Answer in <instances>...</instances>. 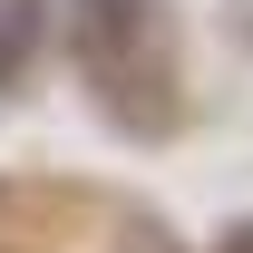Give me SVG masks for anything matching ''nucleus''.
<instances>
[{
  "instance_id": "nucleus-1",
  "label": "nucleus",
  "mask_w": 253,
  "mask_h": 253,
  "mask_svg": "<svg viewBox=\"0 0 253 253\" xmlns=\"http://www.w3.org/2000/svg\"><path fill=\"white\" fill-rule=\"evenodd\" d=\"M136 49H146V0H78V59L97 78H117Z\"/></svg>"
},
{
  "instance_id": "nucleus-3",
  "label": "nucleus",
  "mask_w": 253,
  "mask_h": 253,
  "mask_svg": "<svg viewBox=\"0 0 253 253\" xmlns=\"http://www.w3.org/2000/svg\"><path fill=\"white\" fill-rule=\"evenodd\" d=\"M214 253H253V224H234V234H224V244Z\"/></svg>"
},
{
  "instance_id": "nucleus-2",
  "label": "nucleus",
  "mask_w": 253,
  "mask_h": 253,
  "mask_svg": "<svg viewBox=\"0 0 253 253\" xmlns=\"http://www.w3.org/2000/svg\"><path fill=\"white\" fill-rule=\"evenodd\" d=\"M39 39H49V0H10L0 10V97L20 88V68L39 59Z\"/></svg>"
}]
</instances>
